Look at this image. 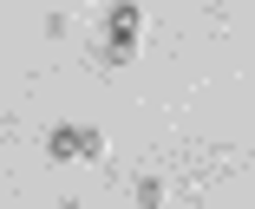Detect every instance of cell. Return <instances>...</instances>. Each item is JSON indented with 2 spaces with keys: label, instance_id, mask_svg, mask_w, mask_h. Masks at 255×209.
<instances>
[{
  "label": "cell",
  "instance_id": "obj_4",
  "mask_svg": "<svg viewBox=\"0 0 255 209\" xmlns=\"http://www.w3.org/2000/svg\"><path fill=\"white\" fill-rule=\"evenodd\" d=\"M59 209H85V203H79V196H66V203H59Z\"/></svg>",
  "mask_w": 255,
  "mask_h": 209
},
{
  "label": "cell",
  "instance_id": "obj_1",
  "mask_svg": "<svg viewBox=\"0 0 255 209\" xmlns=\"http://www.w3.org/2000/svg\"><path fill=\"white\" fill-rule=\"evenodd\" d=\"M46 157H53V164H98V157H105V131H92V124H53V131H46Z\"/></svg>",
  "mask_w": 255,
  "mask_h": 209
},
{
  "label": "cell",
  "instance_id": "obj_3",
  "mask_svg": "<svg viewBox=\"0 0 255 209\" xmlns=\"http://www.w3.org/2000/svg\"><path fill=\"white\" fill-rule=\"evenodd\" d=\"M131 196H137V209H164V177H150V170H144V177L131 183Z\"/></svg>",
  "mask_w": 255,
  "mask_h": 209
},
{
  "label": "cell",
  "instance_id": "obj_5",
  "mask_svg": "<svg viewBox=\"0 0 255 209\" xmlns=\"http://www.w3.org/2000/svg\"><path fill=\"white\" fill-rule=\"evenodd\" d=\"M92 7H98V0H92Z\"/></svg>",
  "mask_w": 255,
  "mask_h": 209
},
{
  "label": "cell",
  "instance_id": "obj_2",
  "mask_svg": "<svg viewBox=\"0 0 255 209\" xmlns=\"http://www.w3.org/2000/svg\"><path fill=\"white\" fill-rule=\"evenodd\" d=\"M137 26H144V7H137V0H118V7L105 13V59L112 66H131L137 59Z\"/></svg>",
  "mask_w": 255,
  "mask_h": 209
}]
</instances>
